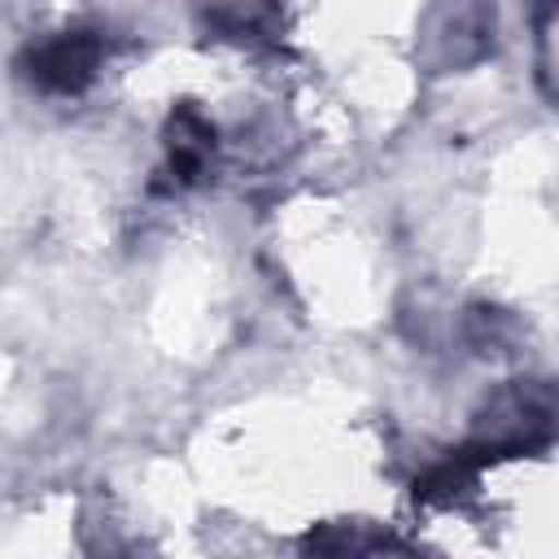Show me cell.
<instances>
[{
	"label": "cell",
	"instance_id": "obj_3",
	"mask_svg": "<svg viewBox=\"0 0 559 559\" xmlns=\"http://www.w3.org/2000/svg\"><path fill=\"white\" fill-rule=\"evenodd\" d=\"M166 153H170V179L197 183L214 153V122L197 105H175L166 122Z\"/></svg>",
	"mask_w": 559,
	"mask_h": 559
},
{
	"label": "cell",
	"instance_id": "obj_1",
	"mask_svg": "<svg viewBox=\"0 0 559 559\" xmlns=\"http://www.w3.org/2000/svg\"><path fill=\"white\" fill-rule=\"evenodd\" d=\"M559 432V402L550 389L542 384H511L507 393H498L489 402V415L480 424V432L472 437V445L489 459H520V454H537L555 441Z\"/></svg>",
	"mask_w": 559,
	"mask_h": 559
},
{
	"label": "cell",
	"instance_id": "obj_4",
	"mask_svg": "<svg viewBox=\"0 0 559 559\" xmlns=\"http://www.w3.org/2000/svg\"><path fill=\"white\" fill-rule=\"evenodd\" d=\"M210 26L223 35V39H240V44H266L275 48L280 44V13L271 0H223L210 9Z\"/></svg>",
	"mask_w": 559,
	"mask_h": 559
},
{
	"label": "cell",
	"instance_id": "obj_2",
	"mask_svg": "<svg viewBox=\"0 0 559 559\" xmlns=\"http://www.w3.org/2000/svg\"><path fill=\"white\" fill-rule=\"evenodd\" d=\"M100 57H105V44L96 31H61L52 39H44L39 48H31L26 66H31L35 87L57 92V96H74L96 79Z\"/></svg>",
	"mask_w": 559,
	"mask_h": 559
}]
</instances>
